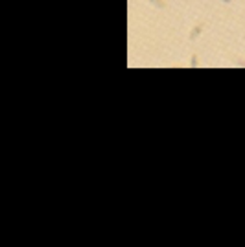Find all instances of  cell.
Here are the masks:
<instances>
[{"mask_svg": "<svg viewBox=\"0 0 245 247\" xmlns=\"http://www.w3.org/2000/svg\"><path fill=\"white\" fill-rule=\"evenodd\" d=\"M195 65H197V57L194 55V57H192V66H195Z\"/></svg>", "mask_w": 245, "mask_h": 247, "instance_id": "cell-3", "label": "cell"}, {"mask_svg": "<svg viewBox=\"0 0 245 247\" xmlns=\"http://www.w3.org/2000/svg\"><path fill=\"white\" fill-rule=\"evenodd\" d=\"M149 2H151V4H155L157 8H164V2H162V0H149Z\"/></svg>", "mask_w": 245, "mask_h": 247, "instance_id": "cell-2", "label": "cell"}, {"mask_svg": "<svg viewBox=\"0 0 245 247\" xmlns=\"http://www.w3.org/2000/svg\"><path fill=\"white\" fill-rule=\"evenodd\" d=\"M223 2H229V0H223Z\"/></svg>", "mask_w": 245, "mask_h": 247, "instance_id": "cell-4", "label": "cell"}, {"mask_svg": "<svg viewBox=\"0 0 245 247\" xmlns=\"http://www.w3.org/2000/svg\"><path fill=\"white\" fill-rule=\"evenodd\" d=\"M201 30H203V24H197V26H195V28L192 30V33H190V39L194 41V39H195V37H197L199 33H201Z\"/></svg>", "mask_w": 245, "mask_h": 247, "instance_id": "cell-1", "label": "cell"}]
</instances>
